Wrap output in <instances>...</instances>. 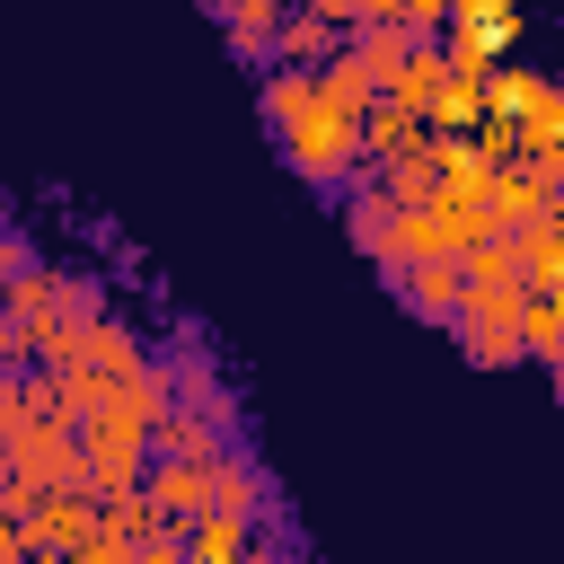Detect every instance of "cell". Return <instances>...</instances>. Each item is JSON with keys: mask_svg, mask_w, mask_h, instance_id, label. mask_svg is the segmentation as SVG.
<instances>
[{"mask_svg": "<svg viewBox=\"0 0 564 564\" xmlns=\"http://www.w3.org/2000/svg\"><path fill=\"white\" fill-rule=\"evenodd\" d=\"M264 123L282 132V159L308 185H344L361 167V115L344 97H326L317 70H273L264 79Z\"/></svg>", "mask_w": 564, "mask_h": 564, "instance_id": "6da1fadb", "label": "cell"}, {"mask_svg": "<svg viewBox=\"0 0 564 564\" xmlns=\"http://www.w3.org/2000/svg\"><path fill=\"white\" fill-rule=\"evenodd\" d=\"M441 26H449V44H441L449 70H494L520 44V0H449Z\"/></svg>", "mask_w": 564, "mask_h": 564, "instance_id": "7a4b0ae2", "label": "cell"}, {"mask_svg": "<svg viewBox=\"0 0 564 564\" xmlns=\"http://www.w3.org/2000/svg\"><path fill=\"white\" fill-rule=\"evenodd\" d=\"M35 511L18 520V538H26V555H70L79 538H97V511L79 502V494H26Z\"/></svg>", "mask_w": 564, "mask_h": 564, "instance_id": "3957f363", "label": "cell"}, {"mask_svg": "<svg viewBox=\"0 0 564 564\" xmlns=\"http://www.w3.org/2000/svg\"><path fill=\"white\" fill-rule=\"evenodd\" d=\"M502 238H511L520 291H555V273H564V229H555V212H538V220H520V229H502Z\"/></svg>", "mask_w": 564, "mask_h": 564, "instance_id": "277c9868", "label": "cell"}, {"mask_svg": "<svg viewBox=\"0 0 564 564\" xmlns=\"http://www.w3.org/2000/svg\"><path fill=\"white\" fill-rule=\"evenodd\" d=\"M203 511H229V520H256L264 511V476L238 458V449H220V458H203Z\"/></svg>", "mask_w": 564, "mask_h": 564, "instance_id": "5b68a950", "label": "cell"}, {"mask_svg": "<svg viewBox=\"0 0 564 564\" xmlns=\"http://www.w3.org/2000/svg\"><path fill=\"white\" fill-rule=\"evenodd\" d=\"M397 291L414 317H458V256H423V264H397Z\"/></svg>", "mask_w": 564, "mask_h": 564, "instance_id": "8992f818", "label": "cell"}, {"mask_svg": "<svg viewBox=\"0 0 564 564\" xmlns=\"http://www.w3.org/2000/svg\"><path fill=\"white\" fill-rule=\"evenodd\" d=\"M414 44H423V35H405L397 18H370V26H352V35H344V53L370 70V88H388V79H397V62H405Z\"/></svg>", "mask_w": 564, "mask_h": 564, "instance_id": "52a82bcc", "label": "cell"}, {"mask_svg": "<svg viewBox=\"0 0 564 564\" xmlns=\"http://www.w3.org/2000/svg\"><path fill=\"white\" fill-rule=\"evenodd\" d=\"M141 511H150V520H194V511H203V467H194V458H159Z\"/></svg>", "mask_w": 564, "mask_h": 564, "instance_id": "ba28073f", "label": "cell"}, {"mask_svg": "<svg viewBox=\"0 0 564 564\" xmlns=\"http://www.w3.org/2000/svg\"><path fill=\"white\" fill-rule=\"evenodd\" d=\"M247 555V520H229V511H194V529H185V564H238Z\"/></svg>", "mask_w": 564, "mask_h": 564, "instance_id": "9c48e42d", "label": "cell"}, {"mask_svg": "<svg viewBox=\"0 0 564 564\" xmlns=\"http://www.w3.org/2000/svg\"><path fill=\"white\" fill-rule=\"evenodd\" d=\"M555 344H564V308H555V291H529L520 300V361H555Z\"/></svg>", "mask_w": 564, "mask_h": 564, "instance_id": "30bf717a", "label": "cell"}, {"mask_svg": "<svg viewBox=\"0 0 564 564\" xmlns=\"http://www.w3.org/2000/svg\"><path fill=\"white\" fill-rule=\"evenodd\" d=\"M220 18H229V35L247 44V53H273V26H282V9L291 0H212Z\"/></svg>", "mask_w": 564, "mask_h": 564, "instance_id": "8fae6325", "label": "cell"}, {"mask_svg": "<svg viewBox=\"0 0 564 564\" xmlns=\"http://www.w3.org/2000/svg\"><path fill=\"white\" fill-rule=\"evenodd\" d=\"M132 564H185V538H167V529H141Z\"/></svg>", "mask_w": 564, "mask_h": 564, "instance_id": "7c38bea8", "label": "cell"}, {"mask_svg": "<svg viewBox=\"0 0 564 564\" xmlns=\"http://www.w3.org/2000/svg\"><path fill=\"white\" fill-rule=\"evenodd\" d=\"M26 352H35V344H26V326L0 308V370H9V361H26Z\"/></svg>", "mask_w": 564, "mask_h": 564, "instance_id": "4fadbf2b", "label": "cell"}, {"mask_svg": "<svg viewBox=\"0 0 564 564\" xmlns=\"http://www.w3.org/2000/svg\"><path fill=\"white\" fill-rule=\"evenodd\" d=\"M18 273H26V247L0 229V300H9V282H18Z\"/></svg>", "mask_w": 564, "mask_h": 564, "instance_id": "5bb4252c", "label": "cell"}, {"mask_svg": "<svg viewBox=\"0 0 564 564\" xmlns=\"http://www.w3.org/2000/svg\"><path fill=\"white\" fill-rule=\"evenodd\" d=\"M0 564H26V538H18V520L0 511Z\"/></svg>", "mask_w": 564, "mask_h": 564, "instance_id": "9a60e30c", "label": "cell"}, {"mask_svg": "<svg viewBox=\"0 0 564 564\" xmlns=\"http://www.w3.org/2000/svg\"><path fill=\"white\" fill-rule=\"evenodd\" d=\"M238 564H291V555H282V546H247Z\"/></svg>", "mask_w": 564, "mask_h": 564, "instance_id": "2e32d148", "label": "cell"}, {"mask_svg": "<svg viewBox=\"0 0 564 564\" xmlns=\"http://www.w3.org/2000/svg\"><path fill=\"white\" fill-rule=\"evenodd\" d=\"M9 502H18V494H9V467H0V511H9Z\"/></svg>", "mask_w": 564, "mask_h": 564, "instance_id": "e0dca14e", "label": "cell"}]
</instances>
